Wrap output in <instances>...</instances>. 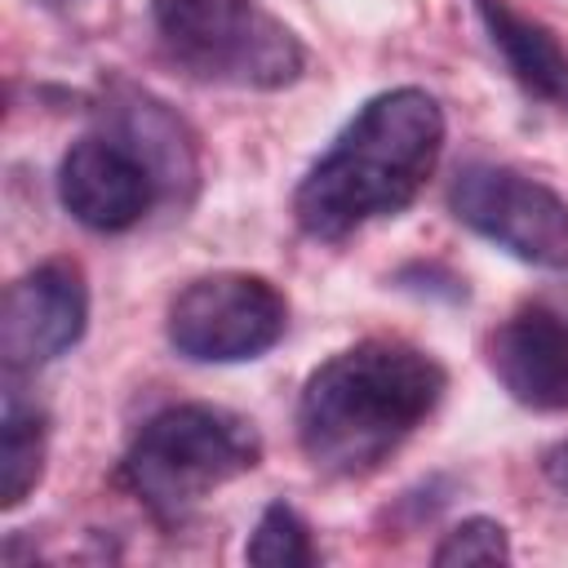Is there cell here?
I'll use <instances>...</instances> for the list:
<instances>
[{"mask_svg": "<svg viewBox=\"0 0 568 568\" xmlns=\"http://www.w3.org/2000/svg\"><path fill=\"white\" fill-rule=\"evenodd\" d=\"M288 328V297L257 271H209L182 284L164 311L169 346L191 364L262 359Z\"/></svg>", "mask_w": 568, "mask_h": 568, "instance_id": "5", "label": "cell"}, {"mask_svg": "<svg viewBox=\"0 0 568 568\" xmlns=\"http://www.w3.org/2000/svg\"><path fill=\"white\" fill-rule=\"evenodd\" d=\"M244 559L257 564V568H311L320 559L315 541H311V528L306 519L288 506V501H271L253 532H248V546H244Z\"/></svg>", "mask_w": 568, "mask_h": 568, "instance_id": "13", "label": "cell"}, {"mask_svg": "<svg viewBox=\"0 0 568 568\" xmlns=\"http://www.w3.org/2000/svg\"><path fill=\"white\" fill-rule=\"evenodd\" d=\"M262 466V435L222 404H169L151 413L120 457L115 479L160 524H182L204 497Z\"/></svg>", "mask_w": 568, "mask_h": 568, "instance_id": "3", "label": "cell"}, {"mask_svg": "<svg viewBox=\"0 0 568 568\" xmlns=\"http://www.w3.org/2000/svg\"><path fill=\"white\" fill-rule=\"evenodd\" d=\"M444 364L404 337H364L328 355L297 395V448L328 479L382 470L439 408Z\"/></svg>", "mask_w": 568, "mask_h": 568, "instance_id": "1", "label": "cell"}, {"mask_svg": "<svg viewBox=\"0 0 568 568\" xmlns=\"http://www.w3.org/2000/svg\"><path fill=\"white\" fill-rule=\"evenodd\" d=\"M49 462V417L36 399H22L13 386L4 390L0 417V506L18 510L44 479Z\"/></svg>", "mask_w": 568, "mask_h": 568, "instance_id": "12", "label": "cell"}, {"mask_svg": "<svg viewBox=\"0 0 568 568\" xmlns=\"http://www.w3.org/2000/svg\"><path fill=\"white\" fill-rule=\"evenodd\" d=\"M541 475H546V484L568 501V439H559V444H550V448L541 453Z\"/></svg>", "mask_w": 568, "mask_h": 568, "instance_id": "15", "label": "cell"}, {"mask_svg": "<svg viewBox=\"0 0 568 568\" xmlns=\"http://www.w3.org/2000/svg\"><path fill=\"white\" fill-rule=\"evenodd\" d=\"M169 62L200 84L275 93L302 80L306 44L257 0H151Z\"/></svg>", "mask_w": 568, "mask_h": 568, "instance_id": "4", "label": "cell"}, {"mask_svg": "<svg viewBox=\"0 0 568 568\" xmlns=\"http://www.w3.org/2000/svg\"><path fill=\"white\" fill-rule=\"evenodd\" d=\"M470 4L515 80L541 102H568V49L555 40V31L519 13L510 0H470Z\"/></svg>", "mask_w": 568, "mask_h": 568, "instance_id": "11", "label": "cell"}, {"mask_svg": "<svg viewBox=\"0 0 568 568\" xmlns=\"http://www.w3.org/2000/svg\"><path fill=\"white\" fill-rule=\"evenodd\" d=\"M448 138L444 106L417 84L373 93L293 191V222L311 240H346L404 213L430 182Z\"/></svg>", "mask_w": 568, "mask_h": 568, "instance_id": "2", "label": "cell"}, {"mask_svg": "<svg viewBox=\"0 0 568 568\" xmlns=\"http://www.w3.org/2000/svg\"><path fill=\"white\" fill-rule=\"evenodd\" d=\"M89 328V280L71 257H49L4 288L0 359L9 377L36 373L67 355Z\"/></svg>", "mask_w": 568, "mask_h": 568, "instance_id": "7", "label": "cell"}, {"mask_svg": "<svg viewBox=\"0 0 568 568\" xmlns=\"http://www.w3.org/2000/svg\"><path fill=\"white\" fill-rule=\"evenodd\" d=\"M93 115L106 138L124 142L151 169L164 200L191 204V195L200 186V146H195L191 124L164 98H155L151 89H142L124 75H111L98 89Z\"/></svg>", "mask_w": 568, "mask_h": 568, "instance_id": "9", "label": "cell"}, {"mask_svg": "<svg viewBox=\"0 0 568 568\" xmlns=\"http://www.w3.org/2000/svg\"><path fill=\"white\" fill-rule=\"evenodd\" d=\"M510 555L515 550H510L506 524H497L488 515H470V519L453 524L439 537L430 564H439V568H453V564H510Z\"/></svg>", "mask_w": 568, "mask_h": 568, "instance_id": "14", "label": "cell"}, {"mask_svg": "<svg viewBox=\"0 0 568 568\" xmlns=\"http://www.w3.org/2000/svg\"><path fill=\"white\" fill-rule=\"evenodd\" d=\"M448 213L524 266H568V200L510 164H462L448 182Z\"/></svg>", "mask_w": 568, "mask_h": 568, "instance_id": "6", "label": "cell"}, {"mask_svg": "<svg viewBox=\"0 0 568 568\" xmlns=\"http://www.w3.org/2000/svg\"><path fill=\"white\" fill-rule=\"evenodd\" d=\"M488 373L532 413H568V311L524 302L484 342Z\"/></svg>", "mask_w": 568, "mask_h": 568, "instance_id": "10", "label": "cell"}, {"mask_svg": "<svg viewBox=\"0 0 568 568\" xmlns=\"http://www.w3.org/2000/svg\"><path fill=\"white\" fill-rule=\"evenodd\" d=\"M58 200L80 226L98 235H120L138 226L164 195L151 169L124 142L89 133L71 142L67 155L58 160Z\"/></svg>", "mask_w": 568, "mask_h": 568, "instance_id": "8", "label": "cell"}, {"mask_svg": "<svg viewBox=\"0 0 568 568\" xmlns=\"http://www.w3.org/2000/svg\"><path fill=\"white\" fill-rule=\"evenodd\" d=\"M44 4H75V0H44Z\"/></svg>", "mask_w": 568, "mask_h": 568, "instance_id": "16", "label": "cell"}]
</instances>
